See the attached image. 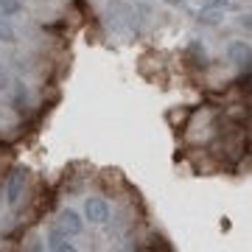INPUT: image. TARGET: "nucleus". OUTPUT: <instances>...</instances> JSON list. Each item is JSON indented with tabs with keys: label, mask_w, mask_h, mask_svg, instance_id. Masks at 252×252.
I'll return each mask as SVG.
<instances>
[{
	"label": "nucleus",
	"mask_w": 252,
	"mask_h": 252,
	"mask_svg": "<svg viewBox=\"0 0 252 252\" xmlns=\"http://www.w3.org/2000/svg\"><path fill=\"white\" fill-rule=\"evenodd\" d=\"M6 87H9V73L0 70V90H6Z\"/></svg>",
	"instance_id": "9d476101"
},
{
	"label": "nucleus",
	"mask_w": 252,
	"mask_h": 252,
	"mask_svg": "<svg viewBox=\"0 0 252 252\" xmlns=\"http://www.w3.org/2000/svg\"><path fill=\"white\" fill-rule=\"evenodd\" d=\"M238 23H241V26L247 28V31H252V14H244V17L238 20Z\"/></svg>",
	"instance_id": "1a4fd4ad"
},
{
	"label": "nucleus",
	"mask_w": 252,
	"mask_h": 252,
	"mask_svg": "<svg viewBox=\"0 0 252 252\" xmlns=\"http://www.w3.org/2000/svg\"><path fill=\"white\" fill-rule=\"evenodd\" d=\"M62 230L67 235H79L81 230H84V221L79 219L76 210H64V213H62Z\"/></svg>",
	"instance_id": "39448f33"
},
{
	"label": "nucleus",
	"mask_w": 252,
	"mask_h": 252,
	"mask_svg": "<svg viewBox=\"0 0 252 252\" xmlns=\"http://www.w3.org/2000/svg\"><path fill=\"white\" fill-rule=\"evenodd\" d=\"M0 42H17V31L0 17Z\"/></svg>",
	"instance_id": "0eeeda50"
},
{
	"label": "nucleus",
	"mask_w": 252,
	"mask_h": 252,
	"mask_svg": "<svg viewBox=\"0 0 252 252\" xmlns=\"http://www.w3.org/2000/svg\"><path fill=\"white\" fill-rule=\"evenodd\" d=\"M11 107H14V112H23V115L28 112V90H26V84H23V81H20L17 87H14V95H11Z\"/></svg>",
	"instance_id": "423d86ee"
},
{
	"label": "nucleus",
	"mask_w": 252,
	"mask_h": 252,
	"mask_svg": "<svg viewBox=\"0 0 252 252\" xmlns=\"http://www.w3.org/2000/svg\"><path fill=\"white\" fill-rule=\"evenodd\" d=\"M48 250L54 252H73V241L64 230H51L48 233Z\"/></svg>",
	"instance_id": "20e7f679"
},
{
	"label": "nucleus",
	"mask_w": 252,
	"mask_h": 252,
	"mask_svg": "<svg viewBox=\"0 0 252 252\" xmlns=\"http://www.w3.org/2000/svg\"><path fill=\"white\" fill-rule=\"evenodd\" d=\"M0 146H3V140H0Z\"/></svg>",
	"instance_id": "9b49d317"
},
{
	"label": "nucleus",
	"mask_w": 252,
	"mask_h": 252,
	"mask_svg": "<svg viewBox=\"0 0 252 252\" xmlns=\"http://www.w3.org/2000/svg\"><path fill=\"white\" fill-rule=\"evenodd\" d=\"M84 216L90 219V224H104V221H109V205L104 199L93 196L84 202Z\"/></svg>",
	"instance_id": "7ed1b4c3"
},
{
	"label": "nucleus",
	"mask_w": 252,
	"mask_h": 252,
	"mask_svg": "<svg viewBox=\"0 0 252 252\" xmlns=\"http://www.w3.org/2000/svg\"><path fill=\"white\" fill-rule=\"evenodd\" d=\"M20 0H0V14H17Z\"/></svg>",
	"instance_id": "6e6552de"
},
{
	"label": "nucleus",
	"mask_w": 252,
	"mask_h": 252,
	"mask_svg": "<svg viewBox=\"0 0 252 252\" xmlns=\"http://www.w3.org/2000/svg\"><path fill=\"white\" fill-rule=\"evenodd\" d=\"M230 59L235 62V67L241 70V76L250 79L252 76V48L247 42H230Z\"/></svg>",
	"instance_id": "f257e3e1"
},
{
	"label": "nucleus",
	"mask_w": 252,
	"mask_h": 252,
	"mask_svg": "<svg viewBox=\"0 0 252 252\" xmlns=\"http://www.w3.org/2000/svg\"><path fill=\"white\" fill-rule=\"evenodd\" d=\"M23 188H26V168H14V171L9 174V182H6V202H9L11 207L20 202Z\"/></svg>",
	"instance_id": "f03ea898"
}]
</instances>
